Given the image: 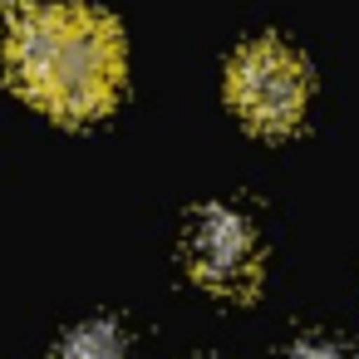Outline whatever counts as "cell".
<instances>
[{
	"label": "cell",
	"mask_w": 359,
	"mask_h": 359,
	"mask_svg": "<svg viewBox=\"0 0 359 359\" xmlns=\"http://www.w3.org/2000/svg\"><path fill=\"white\" fill-rule=\"evenodd\" d=\"M6 65L15 89L45 114L94 118L118 99L123 40L118 25L94 6H40L15 25Z\"/></svg>",
	"instance_id": "6da1fadb"
},
{
	"label": "cell",
	"mask_w": 359,
	"mask_h": 359,
	"mask_svg": "<svg viewBox=\"0 0 359 359\" xmlns=\"http://www.w3.org/2000/svg\"><path fill=\"white\" fill-rule=\"evenodd\" d=\"M226 94H231V109L251 128L285 133L300 123V114L310 104V74H305L300 55L285 50L280 40H256L231 60Z\"/></svg>",
	"instance_id": "7a4b0ae2"
},
{
	"label": "cell",
	"mask_w": 359,
	"mask_h": 359,
	"mask_svg": "<svg viewBox=\"0 0 359 359\" xmlns=\"http://www.w3.org/2000/svg\"><path fill=\"white\" fill-rule=\"evenodd\" d=\"M30 11H40V0H0V15H30Z\"/></svg>",
	"instance_id": "8992f818"
},
{
	"label": "cell",
	"mask_w": 359,
	"mask_h": 359,
	"mask_svg": "<svg viewBox=\"0 0 359 359\" xmlns=\"http://www.w3.org/2000/svg\"><path fill=\"white\" fill-rule=\"evenodd\" d=\"M60 359H123V334H118V325H109V320L79 325V330L65 339Z\"/></svg>",
	"instance_id": "277c9868"
},
{
	"label": "cell",
	"mask_w": 359,
	"mask_h": 359,
	"mask_svg": "<svg viewBox=\"0 0 359 359\" xmlns=\"http://www.w3.org/2000/svg\"><path fill=\"white\" fill-rule=\"evenodd\" d=\"M285 359H344V354H339V344H330V339H300Z\"/></svg>",
	"instance_id": "5b68a950"
},
{
	"label": "cell",
	"mask_w": 359,
	"mask_h": 359,
	"mask_svg": "<svg viewBox=\"0 0 359 359\" xmlns=\"http://www.w3.org/2000/svg\"><path fill=\"white\" fill-rule=\"evenodd\" d=\"M187 266L202 285L222 295H246L261 276V246L241 212L231 207H202L187 226Z\"/></svg>",
	"instance_id": "3957f363"
}]
</instances>
